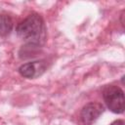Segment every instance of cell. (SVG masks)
I'll return each mask as SVG.
<instances>
[{"label":"cell","mask_w":125,"mask_h":125,"mask_svg":"<svg viewBox=\"0 0 125 125\" xmlns=\"http://www.w3.org/2000/svg\"><path fill=\"white\" fill-rule=\"evenodd\" d=\"M104 100L106 106L114 113H122L124 111V93L117 86H107L103 92Z\"/></svg>","instance_id":"7a4b0ae2"},{"label":"cell","mask_w":125,"mask_h":125,"mask_svg":"<svg viewBox=\"0 0 125 125\" xmlns=\"http://www.w3.org/2000/svg\"><path fill=\"white\" fill-rule=\"evenodd\" d=\"M110 125H124V121H123V120H121V119H118V120L113 121Z\"/></svg>","instance_id":"8992f818"},{"label":"cell","mask_w":125,"mask_h":125,"mask_svg":"<svg viewBox=\"0 0 125 125\" xmlns=\"http://www.w3.org/2000/svg\"><path fill=\"white\" fill-rule=\"evenodd\" d=\"M13 28V21L8 15H0V36H7Z\"/></svg>","instance_id":"5b68a950"},{"label":"cell","mask_w":125,"mask_h":125,"mask_svg":"<svg viewBox=\"0 0 125 125\" xmlns=\"http://www.w3.org/2000/svg\"><path fill=\"white\" fill-rule=\"evenodd\" d=\"M104 107L99 103H89L87 104L81 111V120L85 125L92 124L98 117L104 112Z\"/></svg>","instance_id":"3957f363"},{"label":"cell","mask_w":125,"mask_h":125,"mask_svg":"<svg viewBox=\"0 0 125 125\" xmlns=\"http://www.w3.org/2000/svg\"><path fill=\"white\" fill-rule=\"evenodd\" d=\"M18 35L32 45H38L45 38L44 21L38 14H31L25 18L17 27Z\"/></svg>","instance_id":"6da1fadb"},{"label":"cell","mask_w":125,"mask_h":125,"mask_svg":"<svg viewBox=\"0 0 125 125\" xmlns=\"http://www.w3.org/2000/svg\"><path fill=\"white\" fill-rule=\"evenodd\" d=\"M45 69L43 62H26L20 66L19 72L22 77L25 78H34L40 75Z\"/></svg>","instance_id":"277c9868"}]
</instances>
